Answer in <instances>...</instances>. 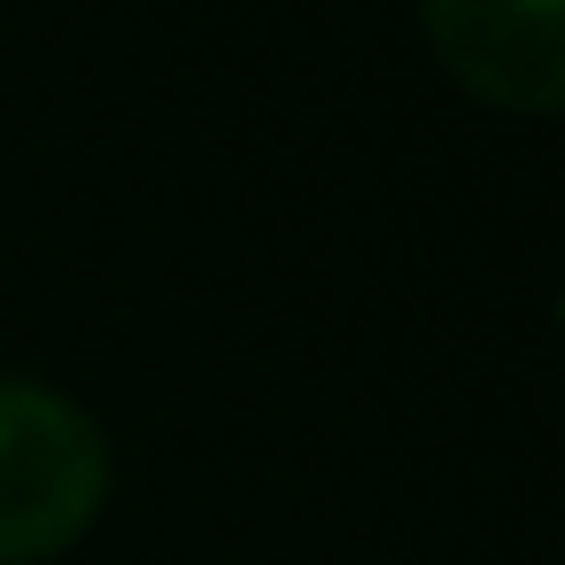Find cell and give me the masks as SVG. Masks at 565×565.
Masks as SVG:
<instances>
[{
    "label": "cell",
    "instance_id": "2",
    "mask_svg": "<svg viewBox=\"0 0 565 565\" xmlns=\"http://www.w3.org/2000/svg\"><path fill=\"white\" fill-rule=\"evenodd\" d=\"M418 24L457 86L519 117L565 102V0H418Z\"/></svg>",
    "mask_w": 565,
    "mask_h": 565
},
{
    "label": "cell",
    "instance_id": "1",
    "mask_svg": "<svg viewBox=\"0 0 565 565\" xmlns=\"http://www.w3.org/2000/svg\"><path fill=\"white\" fill-rule=\"evenodd\" d=\"M109 495V441L86 403L0 372V565L71 550Z\"/></svg>",
    "mask_w": 565,
    "mask_h": 565
}]
</instances>
